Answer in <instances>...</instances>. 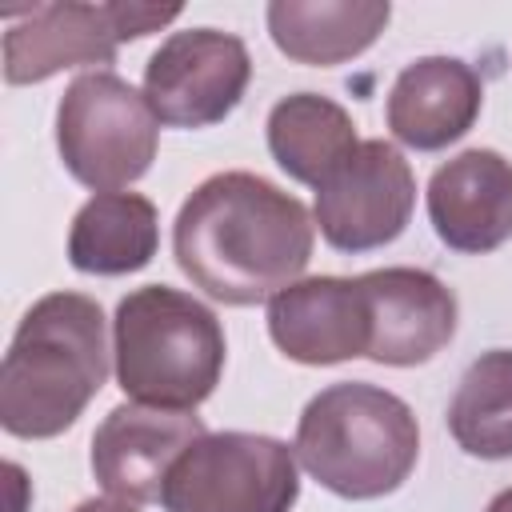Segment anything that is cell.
I'll return each mask as SVG.
<instances>
[{
  "instance_id": "obj_1",
  "label": "cell",
  "mask_w": 512,
  "mask_h": 512,
  "mask_svg": "<svg viewBox=\"0 0 512 512\" xmlns=\"http://www.w3.org/2000/svg\"><path fill=\"white\" fill-rule=\"evenodd\" d=\"M316 220L256 172H216L192 188L172 224L180 272L212 300L248 308L272 300L312 260Z\"/></svg>"
},
{
  "instance_id": "obj_2",
  "label": "cell",
  "mask_w": 512,
  "mask_h": 512,
  "mask_svg": "<svg viewBox=\"0 0 512 512\" xmlns=\"http://www.w3.org/2000/svg\"><path fill=\"white\" fill-rule=\"evenodd\" d=\"M108 380L104 312L84 292H48L24 320L0 364V424L20 440L60 436Z\"/></svg>"
},
{
  "instance_id": "obj_3",
  "label": "cell",
  "mask_w": 512,
  "mask_h": 512,
  "mask_svg": "<svg viewBox=\"0 0 512 512\" xmlns=\"http://www.w3.org/2000/svg\"><path fill=\"white\" fill-rule=\"evenodd\" d=\"M292 452L320 488L344 500H376L412 476L420 424L396 392L340 380L304 404Z\"/></svg>"
},
{
  "instance_id": "obj_4",
  "label": "cell",
  "mask_w": 512,
  "mask_h": 512,
  "mask_svg": "<svg viewBox=\"0 0 512 512\" xmlns=\"http://www.w3.org/2000/svg\"><path fill=\"white\" fill-rule=\"evenodd\" d=\"M112 356L116 384L128 400L196 412L220 384L228 344L216 312L196 296L168 284H144L116 304Z\"/></svg>"
},
{
  "instance_id": "obj_5",
  "label": "cell",
  "mask_w": 512,
  "mask_h": 512,
  "mask_svg": "<svg viewBox=\"0 0 512 512\" xmlns=\"http://www.w3.org/2000/svg\"><path fill=\"white\" fill-rule=\"evenodd\" d=\"M160 144V120L144 92L124 76L96 68L76 76L56 108V148L64 168L100 192H120L140 180Z\"/></svg>"
},
{
  "instance_id": "obj_6",
  "label": "cell",
  "mask_w": 512,
  "mask_h": 512,
  "mask_svg": "<svg viewBox=\"0 0 512 512\" xmlns=\"http://www.w3.org/2000/svg\"><path fill=\"white\" fill-rule=\"evenodd\" d=\"M4 80L8 84H40L64 68L84 64H116V48L124 40H140L168 20L180 16V4H32L20 12H4Z\"/></svg>"
},
{
  "instance_id": "obj_7",
  "label": "cell",
  "mask_w": 512,
  "mask_h": 512,
  "mask_svg": "<svg viewBox=\"0 0 512 512\" xmlns=\"http://www.w3.org/2000/svg\"><path fill=\"white\" fill-rule=\"evenodd\" d=\"M296 452L260 432H204L168 472L164 512H292Z\"/></svg>"
},
{
  "instance_id": "obj_8",
  "label": "cell",
  "mask_w": 512,
  "mask_h": 512,
  "mask_svg": "<svg viewBox=\"0 0 512 512\" xmlns=\"http://www.w3.org/2000/svg\"><path fill=\"white\" fill-rule=\"evenodd\" d=\"M252 80L240 36L220 28L172 32L144 64V100L168 128H208L236 112Z\"/></svg>"
},
{
  "instance_id": "obj_9",
  "label": "cell",
  "mask_w": 512,
  "mask_h": 512,
  "mask_svg": "<svg viewBox=\"0 0 512 512\" xmlns=\"http://www.w3.org/2000/svg\"><path fill=\"white\" fill-rule=\"evenodd\" d=\"M412 208V164L388 140H360V148L316 188L320 236L340 252H372L392 244L408 228Z\"/></svg>"
},
{
  "instance_id": "obj_10",
  "label": "cell",
  "mask_w": 512,
  "mask_h": 512,
  "mask_svg": "<svg viewBox=\"0 0 512 512\" xmlns=\"http://www.w3.org/2000/svg\"><path fill=\"white\" fill-rule=\"evenodd\" d=\"M204 436L196 412H172L152 404H116L92 436V476L112 500L148 504L160 500L172 464Z\"/></svg>"
},
{
  "instance_id": "obj_11",
  "label": "cell",
  "mask_w": 512,
  "mask_h": 512,
  "mask_svg": "<svg viewBox=\"0 0 512 512\" xmlns=\"http://www.w3.org/2000/svg\"><path fill=\"white\" fill-rule=\"evenodd\" d=\"M268 336L296 364H340L368 356L372 312L360 276L296 280L268 300Z\"/></svg>"
},
{
  "instance_id": "obj_12",
  "label": "cell",
  "mask_w": 512,
  "mask_h": 512,
  "mask_svg": "<svg viewBox=\"0 0 512 512\" xmlns=\"http://www.w3.org/2000/svg\"><path fill=\"white\" fill-rule=\"evenodd\" d=\"M372 348L368 360L388 368H416L444 352L456 336V296L424 268H376L364 272Z\"/></svg>"
},
{
  "instance_id": "obj_13",
  "label": "cell",
  "mask_w": 512,
  "mask_h": 512,
  "mask_svg": "<svg viewBox=\"0 0 512 512\" xmlns=\"http://www.w3.org/2000/svg\"><path fill=\"white\" fill-rule=\"evenodd\" d=\"M428 220L452 252L484 256L512 236V160L468 148L428 180Z\"/></svg>"
},
{
  "instance_id": "obj_14",
  "label": "cell",
  "mask_w": 512,
  "mask_h": 512,
  "mask_svg": "<svg viewBox=\"0 0 512 512\" xmlns=\"http://www.w3.org/2000/svg\"><path fill=\"white\" fill-rule=\"evenodd\" d=\"M480 104L484 84L472 64L456 56H420L396 76L384 116L400 144L416 152H440L476 124Z\"/></svg>"
},
{
  "instance_id": "obj_15",
  "label": "cell",
  "mask_w": 512,
  "mask_h": 512,
  "mask_svg": "<svg viewBox=\"0 0 512 512\" xmlns=\"http://www.w3.org/2000/svg\"><path fill=\"white\" fill-rule=\"evenodd\" d=\"M392 4L388 0H272L268 4V32L272 44L296 60L332 68L364 48L388 28Z\"/></svg>"
},
{
  "instance_id": "obj_16",
  "label": "cell",
  "mask_w": 512,
  "mask_h": 512,
  "mask_svg": "<svg viewBox=\"0 0 512 512\" xmlns=\"http://www.w3.org/2000/svg\"><path fill=\"white\" fill-rule=\"evenodd\" d=\"M160 244L156 204L140 192H100L92 196L68 228V260L88 276H128L140 272Z\"/></svg>"
},
{
  "instance_id": "obj_17",
  "label": "cell",
  "mask_w": 512,
  "mask_h": 512,
  "mask_svg": "<svg viewBox=\"0 0 512 512\" xmlns=\"http://www.w3.org/2000/svg\"><path fill=\"white\" fill-rule=\"evenodd\" d=\"M356 148L352 116L320 92H292L268 112V152L300 184L320 188Z\"/></svg>"
},
{
  "instance_id": "obj_18",
  "label": "cell",
  "mask_w": 512,
  "mask_h": 512,
  "mask_svg": "<svg viewBox=\"0 0 512 512\" xmlns=\"http://www.w3.org/2000/svg\"><path fill=\"white\" fill-rule=\"evenodd\" d=\"M448 432L468 456H512V348H492L464 368L448 404Z\"/></svg>"
},
{
  "instance_id": "obj_19",
  "label": "cell",
  "mask_w": 512,
  "mask_h": 512,
  "mask_svg": "<svg viewBox=\"0 0 512 512\" xmlns=\"http://www.w3.org/2000/svg\"><path fill=\"white\" fill-rule=\"evenodd\" d=\"M72 512H136L128 500H84V504H76Z\"/></svg>"
},
{
  "instance_id": "obj_20",
  "label": "cell",
  "mask_w": 512,
  "mask_h": 512,
  "mask_svg": "<svg viewBox=\"0 0 512 512\" xmlns=\"http://www.w3.org/2000/svg\"><path fill=\"white\" fill-rule=\"evenodd\" d=\"M484 512H512V488H504V492H496V496H492V504H488Z\"/></svg>"
}]
</instances>
